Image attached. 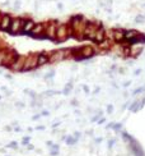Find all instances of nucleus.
<instances>
[{
	"instance_id": "1",
	"label": "nucleus",
	"mask_w": 145,
	"mask_h": 156,
	"mask_svg": "<svg viewBox=\"0 0 145 156\" xmlns=\"http://www.w3.org/2000/svg\"><path fill=\"white\" fill-rule=\"evenodd\" d=\"M71 36V28L70 26H66V24H59L57 26V30H56V41L59 42H62L65 41L66 38Z\"/></svg>"
},
{
	"instance_id": "2",
	"label": "nucleus",
	"mask_w": 145,
	"mask_h": 156,
	"mask_svg": "<svg viewBox=\"0 0 145 156\" xmlns=\"http://www.w3.org/2000/svg\"><path fill=\"white\" fill-rule=\"evenodd\" d=\"M71 54L70 49H61V50H55L50 54V62L51 63H56V62H61L64 59L69 58Z\"/></svg>"
},
{
	"instance_id": "3",
	"label": "nucleus",
	"mask_w": 145,
	"mask_h": 156,
	"mask_svg": "<svg viewBox=\"0 0 145 156\" xmlns=\"http://www.w3.org/2000/svg\"><path fill=\"white\" fill-rule=\"evenodd\" d=\"M101 26H98L97 23H93V22H87L85 23V27H84V32H83V37L84 38H92L94 40V36L97 34L98 28Z\"/></svg>"
},
{
	"instance_id": "4",
	"label": "nucleus",
	"mask_w": 145,
	"mask_h": 156,
	"mask_svg": "<svg viewBox=\"0 0 145 156\" xmlns=\"http://www.w3.org/2000/svg\"><path fill=\"white\" fill-rule=\"evenodd\" d=\"M38 67V54H31L25 58L24 60V67H23V72L27 70H32Z\"/></svg>"
},
{
	"instance_id": "5",
	"label": "nucleus",
	"mask_w": 145,
	"mask_h": 156,
	"mask_svg": "<svg viewBox=\"0 0 145 156\" xmlns=\"http://www.w3.org/2000/svg\"><path fill=\"white\" fill-rule=\"evenodd\" d=\"M23 24H24V19L22 18H15V19H12V23H10V27H9V32L12 35H17L19 32H22L23 28Z\"/></svg>"
},
{
	"instance_id": "6",
	"label": "nucleus",
	"mask_w": 145,
	"mask_h": 156,
	"mask_svg": "<svg viewBox=\"0 0 145 156\" xmlns=\"http://www.w3.org/2000/svg\"><path fill=\"white\" fill-rule=\"evenodd\" d=\"M18 56H19V55L15 53L14 50H8V53H6L4 60H3V66H4L5 68H10L12 64L18 59Z\"/></svg>"
},
{
	"instance_id": "7",
	"label": "nucleus",
	"mask_w": 145,
	"mask_h": 156,
	"mask_svg": "<svg viewBox=\"0 0 145 156\" xmlns=\"http://www.w3.org/2000/svg\"><path fill=\"white\" fill-rule=\"evenodd\" d=\"M45 28H46V26L43 23L35 24L33 30L31 31V36L35 37V38H46V36H45Z\"/></svg>"
},
{
	"instance_id": "8",
	"label": "nucleus",
	"mask_w": 145,
	"mask_h": 156,
	"mask_svg": "<svg viewBox=\"0 0 145 156\" xmlns=\"http://www.w3.org/2000/svg\"><path fill=\"white\" fill-rule=\"evenodd\" d=\"M56 30H57V24L56 21H52L47 24V27L45 28V36L46 38H55L56 37Z\"/></svg>"
},
{
	"instance_id": "9",
	"label": "nucleus",
	"mask_w": 145,
	"mask_h": 156,
	"mask_svg": "<svg viewBox=\"0 0 145 156\" xmlns=\"http://www.w3.org/2000/svg\"><path fill=\"white\" fill-rule=\"evenodd\" d=\"M24 60H25V58H24V56H18V59L12 64L10 69H12V70H14V72H23Z\"/></svg>"
},
{
	"instance_id": "10",
	"label": "nucleus",
	"mask_w": 145,
	"mask_h": 156,
	"mask_svg": "<svg viewBox=\"0 0 145 156\" xmlns=\"http://www.w3.org/2000/svg\"><path fill=\"white\" fill-rule=\"evenodd\" d=\"M12 23V18L8 14H3L2 18H0V30L2 31H8Z\"/></svg>"
},
{
	"instance_id": "11",
	"label": "nucleus",
	"mask_w": 145,
	"mask_h": 156,
	"mask_svg": "<svg viewBox=\"0 0 145 156\" xmlns=\"http://www.w3.org/2000/svg\"><path fill=\"white\" fill-rule=\"evenodd\" d=\"M35 22L32 21V19H27V21H24V24H23V28H22V32L23 34H31V31L33 30L35 27Z\"/></svg>"
},
{
	"instance_id": "12",
	"label": "nucleus",
	"mask_w": 145,
	"mask_h": 156,
	"mask_svg": "<svg viewBox=\"0 0 145 156\" xmlns=\"http://www.w3.org/2000/svg\"><path fill=\"white\" fill-rule=\"evenodd\" d=\"M93 54H94V50L90 46H84V48L80 49V55H82L83 59H85V58H90Z\"/></svg>"
},
{
	"instance_id": "13",
	"label": "nucleus",
	"mask_w": 145,
	"mask_h": 156,
	"mask_svg": "<svg viewBox=\"0 0 145 156\" xmlns=\"http://www.w3.org/2000/svg\"><path fill=\"white\" fill-rule=\"evenodd\" d=\"M49 62H50V54H47V53L38 54V67H42L45 64H47Z\"/></svg>"
},
{
	"instance_id": "14",
	"label": "nucleus",
	"mask_w": 145,
	"mask_h": 156,
	"mask_svg": "<svg viewBox=\"0 0 145 156\" xmlns=\"http://www.w3.org/2000/svg\"><path fill=\"white\" fill-rule=\"evenodd\" d=\"M6 53H8V50L0 49V66H3V60H4V58H5Z\"/></svg>"
},
{
	"instance_id": "15",
	"label": "nucleus",
	"mask_w": 145,
	"mask_h": 156,
	"mask_svg": "<svg viewBox=\"0 0 145 156\" xmlns=\"http://www.w3.org/2000/svg\"><path fill=\"white\" fill-rule=\"evenodd\" d=\"M66 144H68V145H72V144H74V140H72V138H68Z\"/></svg>"
},
{
	"instance_id": "16",
	"label": "nucleus",
	"mask_w": 145,
	"mask_h": 156,
	"mask_svg": "<svg viewBox=\"0 0 145 156\" xmlns=\"http://www.w3.org/2000/svg\"><path fill=\"white\" fill-rule=\"evenodd\" d=\"M28 141H29L28 137H24V138H23V144H24V145H27V144H28Z\"/></svg>"
}]
</instances>
